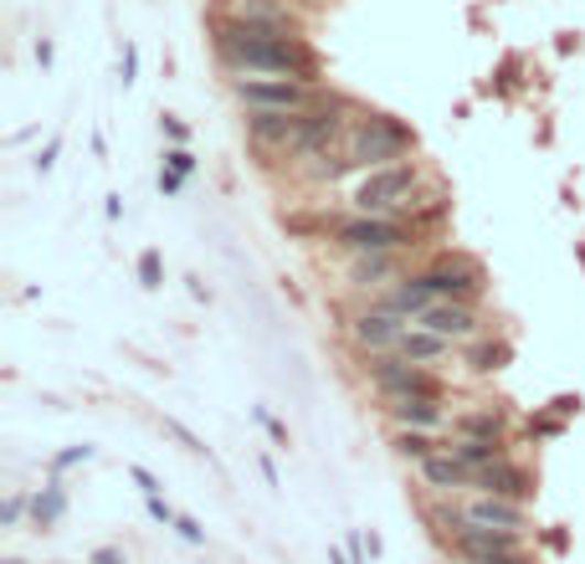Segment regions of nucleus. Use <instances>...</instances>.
I'll use <instances>...</instances> for the list:
<instances>
[{
	"label": "nucleus",
	"mask_w": 585,
	"mask_h": 564,
	"mask_svg": "<svg viewBox=\"0 0 585 564\" xmlns=\"http://www.w3.org/2000/svg\"><path fill=\"white\" fill-rule=\"evenodd\" d=\"M165 164H170V170H175V175H191V170H195V154H191V149H170V154H165Z\"/></svg>",
	"instance_id": "obj_26"
},
{
	"label": "nucleus",
	"mask_w": 585,
	"mask_h": 564,
	"mask_svg": "<svg viewBox=\"0 0 585 564\" xmlns=\"http://www.w3.org/2000/svg\"><path fill=\"white\" fill-rule=\"evenodd\" d=\"M452 349H457V344L442 339V334H432V328H421V324H411L401 334V344H396V355L411 359V365H426V370H432V365H442Z\"/></svg>",
	"instance_id": "obj_15"
},
{
	"label": "nucleus",
	"mask_w": 585,
	"mask_h": 564,
	"mask_svg": "<svg viewBox=\"0 0 585 564\" xmlns=\"http://www.w3.org/2000/svg\"><path fill=\"white\" fill-rule=\"evenodd\" d=\"M237 104L247 113H308L324 98L308 77H237Z\"/></svg>",
	"instance_id": "obj_4"
},
{
	"label": "nucleus",
	"mask_w": 585,
	"mask_h": 564,
	"mask_svg": "<svg viewBox=\"0 0 585 564\" xmlns=\"http://www.w3.org/2000/svg\"><path fill=\"white\" fill-rule=\"evenodd\" d=\"M416 282L432 293V303H473L483 293V268L457 252H442L426 268H416Z\"/></svg>",
	"instance_id": "obj_6"
},
{
	"label": "nucleus",
	"mask_w": 585,
	"mask_h": 564,
	"mask_svg": "<svg viewBox=\"0 0 585 564\" xmlns=\"http://www.w3.org/2000/svg\"><path fill=\"white\" fill-rule=\"evenodd\" d=\"M349 170H380V164H401L411 154V129L396 123L390 113H360L349 119L345 139H339Z\"/></svg>",
	"instance_id": "obj_2"
},
{
	"label": "nucleus",
	"mask_w": 585,
	"mask_h": 564,
	"mask_svg": "<svg viewBox=\"0 0 585 564\" xmlns=\"http://www.w3.org/2000/svg\"><path fill=\"white\" fill-rule=\"evenodd\" d=\"M160 191L175 195V191H181V175H175V170H160Z\"/></svg>",
	"instance_id": "obj_31"
},
{
	"label": "nucleus",
	"mask_w": 585,
	"mask_h": 564,
	"mask_svg": "<svg viewBox=\"0 0 585 564\" xmlns=\"http://www.w3.org/2000/svg\"><path fill=\"white\" fill-rule=\"evenodd\" d=\"M88 564H129V554L119 550V544H104V550H93Z\"/></svg>",
	"instance_id": "obj_28"
},
{
	"label": "nucleus",
	"mask_w": 585,
	"mask_h": 564,
	"mask_svg": "<svg viewBox=\"0 0 585 564\" xmlns=\"http://www.w3.org/2000/svg\"><path fill=\"white\" fill-rule=\"evenodd\" d=\"M144 508H150V519H154V523H165V529H175V523H181V513H175L165 498H144Z\"/></svg>",
	"instance_id": "obj_24"
},
{
	"label": "nucleus",
	"mask_w": 585,
	"mask_h": 564,
	"mask_svg": "<svg viewBox=\"0 0 585 564\" xmlns=\"http://www.w3.org/2000/svg\"><path fill=\"white\" fill-rule=\"evenodd\" d=\"M345 278H349V288H360V293H376V288H396V282H401V252H365V257H349Z\"/></svg>",
	"instance_id": "obj_13"
},
{
	"label": "nucleus",
	"mask_w": 585,
	"mask_h": 564,
	"mask_svg": "<svg viewBox=\"0 0 585 564\" xmlns=\"http://www.w3.org/2000/svg\"><path fill=\"white\" fill-rule=\"evenodd\" d=\"M134 67H139L134 46H123V62H119V73H123V88H129V83H134Z\"/></svg>",
	"instance_id": "obj_30"
},
{
	"label": "nucleus",
	"mask_w": 585,
	"mask_h": 564,
	"mask_svg": "<svg viewBox=\"0 0 585 564\" xmlns=\"http://www.w3.org/2000/svg\"><path fill=\"white\" fill-rule=\"evenodd\" d=\"M442 436L436 431H396V452H401L405 462H421V457H432V452H442Z\"/></svg>",
	"instance_id": "obj_19"
},
{
	"label": "nucleus",
	"mask_w": 585,
	"mask_h": 564,
	"mask_svg": "<svg viewBox=\"0 0 585 564\" xmlns=\"http://www.w3.org/2000/svg\"><path fill=\"white\" fill-rule=\"evenodd\" d=\"M416 477H421V488L436 492V498H463V492H473V477L478 473H473L467 462L452 457V442H447L442 452L416 462Z\"/></svg>",
	"instance_id": "obj_10"
},
{
	"label": "nucleus",
	"mask_w": 585,
	"mask_h": 564,
	"mask_svg": "<svg viewBox=\"0 0 585 564\" xmlns=\"http://www.w3.org/2000/svg\"><path fill=\"white\" fill-rule=\"evenodd\" d=\"M416 185H421L416 160L380 164V170H365L355 180L349 206H355V216H405V210L416 206Z\"/></svg>",
	"instance_id": "obj_3"
},
{
	"label": "nucleus",
	"mask_w": 585,
	"mask_h": 564,
	"mask_svg": "<svg viewBox=\"0 0 585 564\" xmlns=\"http://www.w3.org/2000/svg\"><path fill=\"white\" fill-rule=\"evenodd\" d=\"M405 328H411V318L370 303V308H360L349 318V339H355V349H365V355H396V344H401Z\"/></svg>",
	"instance_id": "obj_8"
},
{
	"label": "nucleus",
	"mask_w": 585,
	"mask_h": 564,
	"mask_svg": "<svg viewBox=\"0 0 585 564\" xmlns=\"http://www.w3.org/2000/svg\"><path fill=\"white\" fill-rule=\"evenodd\" d=\"M6 564H21V560H6Z\"/></svg>",
	"instance_id": "obj_34"
},
{
	"label": "nucleus",
	"mask_w": 585,
	"mask_h": 564,
	"mask_svg": "<svg viewBox=\"0 0 585 564\" xmlns=\"http://www.w3.org/2000/svg\"><path fill=\"white\" fill-rule=\"evenodd\" d=\"M334 241H339L349 257L401 252V247H411V241H416V226H405L401 216H349V221L334 226Z\"/></svg>",
	"instance_id": "obj_5"
},
{
	"label": "nucleus",
	"mask_w": 585,
	"mask_h": 564,
	"mask_svg": "<svg viewBox=\"0 0 585 564\" xmlns=\"http://www.w3.org/2000/svg\"><path fill=\"white\" fill-rule=\"evenodd\" d=\"M62 513H67V488L52 477L42 492H31V523H36V529H52V523H62Z\"/></svg>",
	"instance_id": "obj_17"
},
{
	"label": "nucleus",
	"mask_w": 585,
	"mask_h": 564,
	"mask_svg": "<svg viewBox=\"0 0 585 564\" xmlns=\"http://www.w3.org/2000/svg\"><path fill=\"white\" fill-rule=\"evenodd\" d=\"M160 123H165V134L175 139V144H185V139H191V129H185V123L175 119V113H165V119H160Z\"/></svg>",
	"instance_id": "obj_29"
},
{
	"label": "nucleus",
	"mask_w": 585,
	"mask_h": 564,
	"mask_svg": "<svg viewBox=\"0 0 585 564\" xmlns=\"http://www.w3.org/2000/svg\"><path fill=\"white\" fill-rule=\"evenodd\" d=\"M129 477L139 482V492H144V498H160V477H154L150 467H129Z\"/></svg>",
	"instance_id": "obj_25"
},
{
	"label": "nucleus",
	"mask_w": 585,
	"mask_h": 564,
	"mask_svg": "<svg viewBox=\"0 0 585 564\" xmlns=\"http://www.w3.org/2000/svg\"><path fill=\"white\" fill-rule=\"evenodd\" d=\"M529 431H534V436H560V431H565V411L555 405V416H534Z\"/></svg>",
	"instance_id": "obj_23"
},
{
	"label": "nucleus",
	"mask_w": 585,
	"mask_h": 564,
	"mask_svg": "<svg viewBox=\"0 0 585 564\" xmlns=\"http://www.w3.org/2000/svg\"><path fill=\"white\" fill-rule=\"evenodd\" d=\"M52 164H57V144H46L42 154H36V170H42V175H46V170H52Z\"/></svg>",
	"instance_id": "obj_32"
},
{
	"label": "nucleus",
	"mask_w": 585,
	"mask_h": 564,
	"mask_svg": "<svg viewBox=\"0 0 585 564\" xmlns=\"http://www.w3.org/2000/svg\"><path fill=\"white\" fill-rule=\"evenodd\" d=\"M473 492H498V498H513V503H524L529 498V467L513 457H498L494 467H483L473 477Z\"/></svg>",
	"instance_id": "obj_14"
},
{
	"label": "nucleus",
	"mask_w": 585,
	"mask_h": 564,
	"mask_svg": "<svg viewBox=\"0 0 585 564\" xmlns=\"http://www.w3.org/2000/svg\"><path fill=\"white\" fill-rule=\"evenodd\" d=\"M386 416L396 431H442L452 426L447 421V405H442V395H405V401H386Z\"/></svg>",
	"instance_id": "obj_12"
},
{
	"label": "nucleus",
	"mask_w": 585,
	"mask_h": 564,
	"mask_svg": "<svg viewBox=\"0 0 585 564\" xmlns=\"http://www.w3.org/2000/svg\"><path fill=\"white\" fill-rule=\"evenodd\" d=\"M139 282H144V288H160V282H165L160 252H144V257H139Z\"/></svg>",
	"instance_id": "obj_21"
},
{
	"label": "nucleus",
	"mask_w": 585,
	"mask_h": 564,
	"mask_svg": "<svg viewBox=\"0 0 585 564\" xmlns=\"http://www.w3.org/2000/svg\"><path fill=\"white\" fill-rule=\"evenodd\" d=\"M77 462H93V446H67V452H57V457H52V473H67Z\"/></svg>",
	"instance_id": "obj_22"
},
{
	"label": "nucleus",
	"mask_w": 585,
	"mask_h": 564,
	"mask_svg": "<svg viewBox=\"0 0 585 564\" xmlns=\"http://www.w3.org/2000/svg\"><path fill=\"white\" fill-rule=\"evenodd\" d=\"M457 519L473 523V529H509V534H524V529H529L524 503H513V498H498V492H463V503H457Z\"/></svg>",
	"instance_id": "obj_9"
},
{
	"label": "nucleus",
	"mask_w": 585,
	"mask_h": 564,
	"mask_svg": "<svg viewBox=\"0 0 585 564\" xmlns=\"http://www.w3.org/2000/svg\"><path fill=\"white\" fill-rule=\"evenodd\" d=\"M329 564H355V560H349V550H329Z\"/></svg>",
	"instance_id": "obj_33"
},
{
	"label": "nucleus",
	"mask_w": 585,
	"mask_h": 564,
	"mask_svg": "<svg viewBox=\"0 0 585 564\" xmlns=\"http://www.w3.org/2000/svg\"><path fill=\"white\" fill-rule=\"evenodd\" d=\"M31 513V498L26 492H6V503H0V529H21V519Z\"/></svg>",
	"instance_id": "obj_20"
},
{
	"label": "nucleus",
	"mask_w": 585,
	"mask_h": 564,
	"mask_svg": "<svg viewBox=\"0 0 585 564\" xmlns=\"http://www.w3.org/2000/svg\"><path fill=\"white\" fill-rule=\"evenodd\" d=\"M216 46H221V62L241 77H308L314 83L318 57L314 46L293 36L288 26H257V21H221L216 31Z\"/></svg>",
	"instance_id": "obj_1"
},
{
	"label": "nucleus",
	"mask_w": 585,
	"mask_h": 564,
	"mask_svg": "<svg viewBox=\"0 0 585 564\" xmlns=\"http://www.w3.org/2000/svg\"><path fill=\"white\" fill-rule=\"evenodd\" d=\"M463 349H467V370H473V375H494V370H503V365H509V344L473 339V344H463Z\"/></svg>",
	"instance_id": "obj_18"
},
{
	"label": "nucleus",
	"mask_w": 585,
	"mask_h": 564,
	"mask_svg": "<svg viewBox=\"0 0 585 564\" xmlns=\"http://www.w3.org/2000/svg\"><path fill=\"white\" fill-rule=\"evenodd\" d=\"M421 328H432V334H442V339H452L457 349L473 339H483V318L473 303H426V308L416 313Z\"/></svg>",
	"instance_id": "obj_11"
},
{
	"label": "nucleus",
	"mask_w": 585,
	"mask_h": 564,
	"mask_svg": "<svg viewBox=\"0 0 585 564\" xmlns=\"http://www.w3.org/2000/svg\"><path fill=\"white\" fill-rule=\"evenodd\" d=\"M175 534L185 539V544H206V529L191 519V513H181V523H175Z\"/></svg>",
	"instance_id": "obj_27"
},
{
	"label": "nucleus",
	"mask_w": 585,
	"mask_h": 564,
	"mask_svg": "<svg viewBox=\"0 0 585 564\" xmlns=\"http://www.w3.org/2000/svg\"><path fill=\"white\" fill-rule=\"evenodd\" d=\"M452 436H463V442H509V436H503V411H498V405L457 411V416H452Z\"/></svg>",
	"instance_id": "obj_16"
},
{
	"label": "nucleus",
	"mask_w": 585,
	"mask_h": 564,
	"mask_svg": "<svg viewBox=\"0 0 585 564\" xmlns=\"http://www.w3.org/2000/svg\"><path fill=\"white\" fill-rule=\"evenodd\" d=\"M370 386H376L380 401H405V395H442V380H436L426 365H411L401 355H370L365 365Z\"/></svg>",
	"instance_id": "obj_7"
}]
</instances>
